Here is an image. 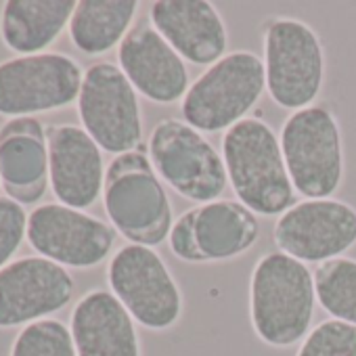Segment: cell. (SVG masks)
<instances>
[{
    "instance_id": "1",
    "label": "cell",
    "mask_w": 356,
    "mask_h": 356,
    "mask_svg": "<svg viewBox=\"0 0 356 356\" xmlns=\"http://www.w3.org/2000/svg\"><path fill=\"white\" fill-rule=\"evenodd\" d=\"M316 308L314 275L308 264L283 254H264L250 279L254 333L273 348H289L310 333Z\"/></svg>"
},
{
    "instance_id": "2",
    "label": "cell",
    "mask_w": 356,
    "mask_h": 356,
    "mask_svg": "<svg viewBox=\"0 0 356 356\" xmlns=\"http://www.w3.org/2000/svg\"><path fill=\"white\" fill-rule=\"evenodd\" d=\"M222 161L237 202L260 216H281L296 206V191L277 132L260 118H245L222 136Z\"/></svg>"
},
{
    "instance_id": "3",
    "label": "cell",
    "mask_w": 356,
    "mask_h": 356,
    "mask_svg": "<svg viewBox=\"0 0 356 356\" xmlns=\"http://www.w3.org/2000/svg\"><path fill=\"white\" fill-rule=\"evenodd\" d=\"M103 206L109 225L130 243L155 248L168 241L174 225L172 202L143 147L113 157L107 165Z\"/></svg>"
},
{
    "instance_id": "4",
    "label": "cell",
    "mask_w": 356,
    "mask_h": 356,
    "mask_svg": "<svg viewBox=\"0 0 356 356\" xmlns=\"http://www.w3.org/2000/svg\"><path fill=\"white\" fill-rule=\"evenodd\" d=\"M264 90V61L252 51H233L191 82L181 113L202 134L227 132L248 118Z\"/></svg>"
},
{
    "instance_id": "5",
    "label": "cell",
    "mask_w": 356,
    "mask_h": 356,
    "mask_svg": "<svg viewBox=\"0 0 356 356\" xmlns=\"http://www.w3.org/2000/svg\"><path fill=\"white\" fill-rule=\"evenodd\" d=\"M293 191L306 200L331 197L343 178L339 122L327 105L291 111L279 132Z\"/></svg>"
},
{
    "instance_id": "6",
    "label": "cell",
    "mask_w": 356,
    "mask_h": 356,
    "mask_svg": "<svg viewBox=\"0 0 356 356\" xmlns=\"http://www.w3.org/2000/svg\"><path fill=\"white\" fill-rule=\"evenodd\" d=\"M264 74L270 99L289 111L314 105L325 82V51L316 32L293 17L262 24Z\"/></svg>"
},
{
    "instance_id": "7",
    "label": "cell",
    "mask_w": 356,
    "mask_h": 356,
    "mask_svg": "<svg viewBox=\"0 0 356 356\" xmlns=\"http://www.w3.org/2000/svg\"><path fill=\"white\" fill-rule=\"evenodd\" d=\"M147 153L157 176L181 197L197 206L222 200L229 185L222 155L185 120L157 122L149 134Z\"/></svg>"
},
{
    "instance_id": "8",
    "label": "cell",
    "mask_w": 356,
    "mask_h": 356,
    "mask_svg": "<svg viewBox=\"0 0 356 356\" xmlns=\"http://www.w3.org/2000/svg\"><path fill=\"white\" fill-rule=\"evenodd\" d=\"M107 283L136 325L149 331L172 329L183 316L181 285L155 248L136 243L120 248L107 264Z\"/></svg>"
},
{
    "instance_id": "9",
    "label": "cell",
    "mask_w": 356,
    "mask_h": 356,
    "mask_svg": "<svg viewBox=\"0 0 356 356\" xmlns=\"http://www.w3.org/2000/svg\"><path fill=\"white\" fill-rule=\"evenodd\" d=\"M78 115L90 138L111 155L136 151L143 140L138 92L115 63H95L86 70L78 97Z\"/></svg>"
},
{
    "instance_id": "10",
    "label": "cell",
    "mask_w": 356,
    "mask_h": 356,
    "mask_svg": "<svg viewBox=\"0 0 356 356\" xmlns=\"http://www.w3.org/2000/svg\"><path fill=\"white\" fill-rule=\"evenodd\" d=\"M84 74L76 59L40 53L0 63V115L32 118L78 101Z\"/></svg>"
},
{
    "instance_id": "11",
    "label": "cell",
    "mask_w": 356,
    "mask_h": 356,
    "mask_svg": "<svg viewBox=\"0 0 356 356\" xmlns=\"http://www.w3.org/2000/svg\"><path fill=\"white\" fill-rule=\"evenodd\" d=\"M273 241L304 264L341 258L356 245V210L333 197L302 200L277 218Z\"/></svg>"
},
{
    "instance_id": "12",
    "label": "cell",
    "mask_w": 356,
    "mask_h": 356,
    "mask_svg": "<svg viewBox=\"0 0 356 356\" xmlns=\"http://www.w3.org/2000/svg\"><path fill=\"white\" fill-rule=\"evenodd\" d=\"M118 231L82 210L44 204L28 218V241L47 260L72 268H92L109 258Z\"/></svg>"
},
{
    "instance_id": "13",
    "label": "cell",
    "mask_w": 356,
    "mask_h": 356,
    "mask_svg": "<svg viewBox=\"0 0 356 356\" xmlns=\"http://www.w3.org/2000/svg\"><path fill=\"white\" fill-rule=\"evenodd\" d=\"M74 277L42 256H28L0 268V329L28 327L65 308Z\"/></svg>"
},
{
    "instance_id": "14",
    "label": "cell",
    "mask_w": 356,
    "mask_h": 356,
    "mask_svg": "<svg viewBox=\"0 0 356 356\" xmlns=\"http://www.w3.org/2000/svg\"><path fill=\"white\" fill-rule=\"evenodd\" d=\"M118 61L134 90L157 105L183 101L189 86V70L151 22H138L118 49Z\"/></svg>"
},
{
    "instance_id": "15",
    "label": "cell",
    "mask_w": 356,
    "mask_h": 356,
    "mask_svg": "<svg viewBox=\"0 0 356 356\" xmlns=\"http://www.w3.org/2000/svg\"><path fill=\"white\" fill-rule=\"evenodd\" d=\"M51 189L61 206L86 210L97 204L105 187L101 147L84 128L57 124L47 132Z\"/></svg>"
},
{
    "instance_id": "16",
    "label": "cell",
    "mask_w": 356,
    "mask_h": 356,
    "mask_svg": "<svg viewBox=\"0 0 356 356\" xmlns=\"http://www.w3.org/2000/svg\"><path fill=\"white\" fill-rule=\"evenodd\" d=\"M149 22L193 65L210 67L229 55L227 24L208 0H157L149 9Z\"/></svg>"
},
{
    "instance_id": "17",
    "label": "cell",
    "mask_w": 356,
    "mask_h": 356,
    "mask_svg": "<svg viewBox=\"0 0 356 356\" xmlns=\"http://www.w3.org/2000/svg\"><path fill=\"white\" fill-rule=\"evenodd\" d=\"M70 331L78 356H140L136 321L107 289H92L78 300Z\"/></svg>"
},
{
    "instance_id": "18",
    "label": "cell",
    "mask_w": 356,
    "mask_h": 356,
    "mask_svg": "<svg viewBox=\"0 0 356 356\" xmlns=\"http://www.w3.org/2000/svg\"><path fill=\"white\" fill-rule=\"evenodd\" d=\"M0 185L17 204H36L47 193L49 140L36 118H17L0 128Z\"/></svg>"
},
{
    "instance_id": "19",
    "label": "cell",
    "mask_w": 356,
    "mask_h": 356,
    "mask_svg": "<svg viewBox=\"0 0 356 356\" xmlns=\"http://www.w3.org/2000/svg\"><path fill=\"white\" fill-rule=\"evenodd\" d=\"M189 218L197 264L229 262L250 252L260 239V222L235 200H216L185 212Z\"/></svg>"
},
{
    "instance_id": "20",
    "label": "cell",
    "mask_w": 356,
    "mask_h": 356,
    "mask_svg": "<svg viewBox=\"0 0 356 356\" xmlns=\"http://www.w3.org/2000/svg\"><path fill=\"white\" fill-rule=\"evenodd\" d=\"M76 7L74 0H9L0 17V38L22 57L40 55L70 28Z\"/></svg>"
},
{
    "instance_id": "21",
    "label": "cell",
    "mask_w": 356,
    "mask_h": 356,
    "mask_svg": "<svg viewBox=\"0 0 356 356\" xmlns=\"http://www.w3.org/2000/svg\"><path fill=\"white\" fill-rule=\"evenodd\" d=\"M136 11V0H80L70 22V38L84 55H105L122 44Z\"/></svg>"
},
{
    "instance_id": "22",
    "label": "cell",
    "mask_w": 356,
    "mask_h": 356,
    "mask_svg": "<svg viewBox=\"0 0 356 356\" xmlns=\"http://www.w3.org/2000/svg\"><path fill=\"white\" fill-rule=\"evenodd\" d=\"M312 275L321 308L331 318L356 327V260L341 256L318 264Z\"/></svg>"
},
{
    "instance_id": "23",
    "label": "cell",
    "mask_w": 356,
    "mask_h": 356,
    "mask_svg": "<svg viewBox=\"0 0 356 356\" xmlns=\"http://www.w3.org/2000/svg\"><path fill=\"white\" fill-rule=\"evenodd\" d=\"M11 356H78L72 331L57 318H44L24 327L11 348Z\"/></svg>"
},
{
    "instance_id": "24",
    "label": "cell",
    "mask_w": 356,
    "mask_h": 356,
    "mask_svg": "<svg viewBox=\"0 0 356 356\" xmlns=\"http://www.w3.org/2000/svg\"><path fill=\"white\" fill-rule=\"evenodd\" d=\"M296 356H356V327L327 318L310 329Z\"/></svg>"
},
{
    "instance_id": "25",
    "label": "cell",
    "mask_w": 356,
    "mask_h": 356,
    "mask_svg": "<svg viewBox=\"0 0 356 356\" xmlns=\"http://www.w3.org/2000/svg\"><path fill=\"white\" fill-rule=\"evenodd\" d=\"M28 235V216L22 204L11 197H0V268L17 254Z\"/></svg>"
}]
</instances>
